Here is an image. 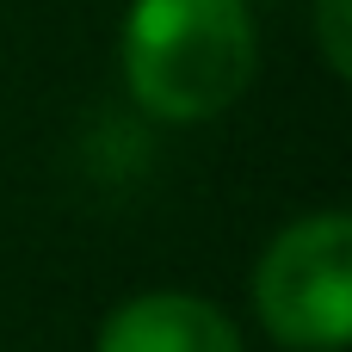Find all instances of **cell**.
Returning <instances> with one entry per match:
<instances>
[{
  "mask_svg": "<svg viewBox=\"0 0 352 352\" xmlns=\"http://www.w3.org/2000/svg\"><path fill=\"white\" fill-rule=\"evenodd\" d=\"M93 352H241V328L198 291H142L99 322Z\"/></svg>",
  "mask_w": 352,
  "mask_h": 352,
  "instance_id": "3",
  "label": "cell"
},
{
  "mask_svg": "<svg viewBox=\"0 0 352 352\" xmlns=\"http://www.w3.org/2000/svg\"><path fill=\"white\" fill-rule=\"evenodd\" d=\"M254 316L285 352H340L352 340L346 210H309L266 241L254 266Z\"/></svg>",
  "mask_w": 352,
  "mask_h": 352,
  "instance_id": "2",
  "label": "cell"
},
{
  "mask_svg": "<svg viewBox=\"0 0 352 352\" xmlns=\"http://www.w3.org/2000/svg\"><path fill=\"white\" fill-rule=\"evenodd\" d=\"M118 56L155 124H210L254 87L260 25L248 0H130Z\"/></svg>",
  "mask_w": 352,
  "mask_h": 352,
  "instance_id": "1",
  "label": "cell"
},
{
  "mask_svg": "<svg viewBox=\"0 0 352 352\" xmlns=\"http://www.w3.org/2000/svg\"><path fill=\"white\" fill-rule=\"evenodd\" d=\"M316 50L334 80L352 74V0H316Z\"/></svg>",
  "mask_w": 352,
  "mask_h": 352,
  "instance_id": "4",
  "label": "cell"
}]
</instances>
